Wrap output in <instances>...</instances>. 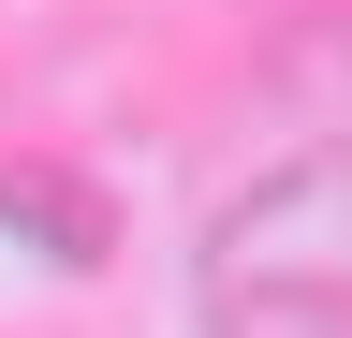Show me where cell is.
<instances>
[{"mask_svg":"<svg viewBox=\"0 0 352 338\" xmlns=\"http://www.w3.org/2000/svg\"><path fill=\"white\" fill-rule=\"evenodd\" d=\"M206 338H352V147L279 162L206 235Z\"/></svg>","mask_w":352,"mask_h":338,"instance_id":"cell-1","label":"cell"}]
</instances>
